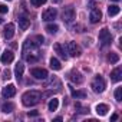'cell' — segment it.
Masks as SVG:
<instances>
[{
    "label": "cell",
    "instance_id": "obj_15",
    "mask_svg": "<svg viewBox=\"0 0 122 122\" xmlns=\"http://www.w3.org/2000/svg\"><path fill=\"white\" fill-rule=\"evenodd\" d=\"M29 26H30V19H27V17H25V16H20V17H19V27H20L22 30H27Z\"/></svg>",
    "mask_w": 122,
    "mask_h": 122
},
{
    "label": "cell",
    "instance_id": "obj_6",
    "mask_svg": "<svg viewBox=\"0 0 122 122\" xmlns=\"http://www.w3.org/2000/svg\"><path fill=\"white\" fill-rule=\"evenodd\" d=\"M56 16H57V10H56L55 7H49V9H46V10L42 13V20H45V22H52V20L56 19Z\"/></svg>",
    "mask_w": 122,
    "mask_h": 122
},
{
    "label": "cell",
    "instance_id": "obj_27",
    "mask_svg": "<svg viewBox=\"0 0 122 122\" xmlns=\"http://www.w3.org/2000/svg\"><path fill=\"white\" fill-rule=\"evenodd\" d=\"M30 3H32L33 6L39 7V6H42L43 3H46V0H30Z\"/></svg>",
    "mask_w": 122,
    "mask_h": 122
},
{
    "label": "cell",
    "instance_id": "obj_29",
    "mask_svg": "<svg viewBox=\"0 0 122 122\" xmlns=\"http://www.w3.org/2000/svg\"><path fill=\"white\" fill-rule=\"evenodd\" d=\"M7 10H9V7H7L6 5H0V13H2V15L7 13Z\"/></svg>",
    "mask_w": 122,
    "mask_h": 122
},
{
    "label": "cell",
    "instance_id": "obj_19",
    "mask_svg": "<svg viewBox=\"0 0 122 122\" xmlns=\"http://www.w3.org/2000/svg\"><path fill=\"white\" fill-rule=\"evenodd\" d=\"M49 63H50V68H52L53 71H60V69H62V65H60V62H59L56 57H52Z\"/></svg>",
    "mask_w": 122,
    "mask_h": 122
},
{
    "label": "cell",
    "instance_id": "obj_23",
    "mask_svg": "<svg viewBox=\"0 0 122 122\" xmlns=\"http://www.w3.org/2000/svg\"><path fill=\"white\" fill-rule=\"evenodd\" d=\"M46 30H47L50 35H55V33H57L59 26H57V25H55V23H50V25H47V26H46Z\"/></svg>",
    "mask_w": 122,
    "mask_h": 122
},
{
    "label": "cell",
    "instance_id": "obj_33",
    "mask_svg": "<svg viewBox=\"0 0 122 122\" xmlns=\"http://www.w3.org/2000/svg\"><path fill=\"white\" fill-rule=\"evenodd\" d=\"M62 0H53V3H60Z\"/></svg>",
    "mask_w": 122,
    "mask_h": 122
},
{
    "label": "cell",
    "instance_id": "obj_32",
    "mask_svg": "<svg viewBox=\"0 0 122 122\" xmlns=\"http://www.w3.org/2000/svg\"><path fill=\"white\" fill-rule=\"evenodd\" d=\"M116 119H118V115H116V113H113V115L111 116V121H116Z\"/></svg>",
    "mask_w": 122,
    "mask_h": 122
},
{
    "label": "cell",
    "instance_id": "obj_7",
    "mask_svg": "<svg viewBox=\"0 0 122 122\" xmlns=\"http://www.w3.org/2000/svg\"><path fill=\"white\" fill-rule=\"evenodd\" d=\"M73 19H75V9H73L72 6L65 7V10H63V13H62V20H63L65 23H71Z\"/></svg>",
    "mask_w": 122,
    "mask_h": 122
},
{
    "label": "cell",
    "instance_id": "obj_35",
    "mask_svg": "<svg viewBox=\"0 0 122 122\" xmlns=\"http://www.w3.org/2000/svg\"><path fill=\"white\" fill-rule=\"evenodd\" d=\"M112 2H119V0H112Z\"/></svg>",
    "mask_w": 122,
    "mask_h": 122
},
{
    "label": "cell",
    "instance_id": "obj_13",
    "mask_svg": "<svg viewBox=\"0 0 122 122\" xmlns=\"http://www.w3.org/2000/svg\"><path fill=\"white\" fill-rule=\"evenodd\" d=\"M53 49L56 50V53L60 56V57H62V59H68V52L65 50V46H62V45H60V43H55V46H53Z\"/></svg>",
    "mask_w": 122,
    "mask_h": 122
},
{
    "label": "cell",
    "instance_id": "obj_28",
    "mask_svg": "<svg viewBox=\"0 0 122 122\" xmlns=\"http://www.w3.org/2000/svg\"><path fill=\"white\" fill-rule=\"evenodd\" d=\"M3 78H5V79H10V78H12V72H10L9 69H6V71L3 72Z\"/></svg>",
    "mask_w": 122,
    "mask_h": 122
},
{
    "label": "cell",
    "instance_id": "obj_17",
    "mask_svg": "<svg viewBox=\"0 0 122 122\" xmlns=\"http://www.w3.org/2000/svg\"><path fill=\"white\" fill-rule=\"evenodd\" d=\"M23 72H25V65L19 62V63L16 65V69H15V73H16V78H17V81H20V79L23 78Z\"/></svg>",
    "mask_w": 122,
    "mask_h": 122
},
{
    "label": "cell",
    "instance_id": "obj_22",
    "mask_svg": "<svg viewBox=\"0 0 122 122\" xmlns=\"http://www.w3.org/2000/svg\"><path fill=\"white\" fill-rule=\"evenodd\" d=\"M57 106H59V101L56 99V98H53V99H50V102H49V105H47V108H49V111H56L57 109Z\"/></svg>",
    "mask_w": 122,
    "mask_h": 122
},
{
    "label": "cell",
    "instance_id": "obj_1",
    "mask_svg": "<svg viewBox=\"0 0 122 122\" xmlns=\"http://www.w3.org/2000/svg\"><path fill=\"white\" fill-rule=\"evenodd\" d=\"M22 55H23V57L26 59V62H29V63L37 62L39 57H40V52H39L37 43L33 42V40H30V39H27V40L23 43Z\"/></svg>",
    "mask_w": 122,
    "mask_h": 122
},
{
    "label": "cell",
    "instance_id": "obj_2",
    "mask_svg": "<svg viewBox=\"0 0 122 122\" xmlns=\"http://www.w3.org/2000/svg\"><path fill=\"white\" fill-rule=\"evenodd\" d=\"M40 99H42V93L39 91H35V89L25 92L22 96V102L25 106H35L40 102Z\"/></svg>",
    "mask_w": 122,
    "mask_h": 122
},
{
    "label": "cell",
    "instance_id": "obj_12",
    "mask_svg": "<svg viewBox=\"0 0 122 122\" xmlns=\"http://www.w3.org/2000/svg\"><path fill=\"white\" fill-rule=\"evenodd\" d=\"M3 36H5L6 39H12V37L15 36V25H13V23H7V25H6V27H5V30H3Z\"/></svg>",
    "mask_w": 122,
    "mask_h": 122
},
{
    "label": "cell",
    "instance_id": "obj_21",
    "mask_svg": "<svg viewBox=\"0 0 122 122\" xmlns=\"http://www.w3.org/2000/svg\"><path fill=\"white\" fill-rule=\"evenodd\" d=\"M13 109H15V105H13L12 102H6V103H3V106H2V112H5V113H10Z\"/></svg>",
    "mask_w": 122,
    "mask_h": 122
},
{
    "label": "cell",
    "instance_id": "obj_4",
    "mask_svg": "<svg viewBox=\"0 0 122 122\" xmlns=\"http://www.w3.org/2000/svg\"><path fill=\"white\" fill-rule=\"evenodd\" d=\"M99 42H101L102 46H108V45L112 43V35H111V32L106 27L101 29V32H99Z\"/></svg>",
    "mask_w": 122,
    "mask_h": 122
},
{
    "label": "cell",
    "instance_id": "obj_9",
    "mask_svg": "<svg viewBox=\"0 0 122 122\" xmlns=\"http://www.w3.org/2000/svg\"><path fill=\"white\" fill-rule=\"evenodd\" d=\"M101 19H102V12L99 9H96V7H92L91 15H89L91 23H98V22H101Z\"/></svg>",
    "mask_w": 122,
    "mask_h": 122
},
{
    "label": "cell",
    "instance_id": "obj_5",
    "mask_svg": "<svg viewBox=\"0 0 122 122\" xmlns=\"http://www.w3.org/2000/svg\"><path fill=\"white\" fill-rule=\"evenodd\" d=\"M66 52H68L71 56L78 57V56H81L82 49H81V46H79L76 42H68V43H66Z\"/></svg>",
    "mask_w": 122,
    "mask_h": 122
},
{
    "label": "cell",
    "instance_id": "obj_11",
    "mask_svg": "<svg viewBox=\"0 0 122 122\" xmlns=\"http://www.w3.org/2000/svg\"><path fill=\"white\" fill-rule=\"evenodd\" d=\"M15 93H16V88H15V85H7V86H5L3 91H2L3 98H12V96H15Z\"/></svg>",
    "mask_w": 122,
    "mask_h": 122
},
{
    "label": "cell",
    "instance_id": "obj_34",
    "mask_svg": "<svg viewBox=\"0 0 122 122\" xmlns=\"http://www.w3.org/2000/svg\"><path fill=\"white\" fill-rule=\"evenodd\" d=\"M2 23H3V19H2V17H0V25H2Z\"/></svg>",
    "mask_w": 122,
    "mask_h": 122
},
{
    "label": "cell",
    "instance_id": "obj_26",
    "mask_svg": "<svg viewBox=\"0 0 122 122\" xmlns=\"http://www.w3.org/2000/svg\"><path fill=\"white\" fill-rule=\"evenodd\" d=\"M115 99L118 102L122 101V88H116V91H115Z\"/></svg>",
    "mask_w": 122,
    "mask_h": 122
},
{
    "label": "cell",
    "instance_id": "obj_31",
    "mask_svg": "<svg viewBox=\"0 0 122 122\" xmlns=\"http://www.w3.org/2000/svg\"><path fill=\"white\" fill-rule=\"evenodd\" d=\"M37 111H32V112H29V116H37Z\"/></svg>",
    "mask_w": 122,
    "mask_h": 122
},
{
    "label": "cell",
    "instance_id": "obj_30",
    "mask_svg": "<svg viewBox=\"0 0 122 122\" xmlns=\"http://www.w3.org/2000/svg\"><path fill=\"white\" fill-rule=\"evenodd\" d=\"M36 39L39 40V42H36L37 45H40V43H43V40H45V39H43V36H36Z\"/></svg>",
    "mask_w": 122,
    "mask_h": 122
},
{
    "label": "cell",
    "instance_id": "obj_20",
    "mask_svg": "<svg viewBox=\"0 0 122 122\" xmlns=\"http://www.w3.org/2000/svg\"><path fill=\"white\" fill-rule=\"evenodd\" d=\"M119 12H121V9H119V6H116V5H112V6L108 7V15H109L111 17H112V16H116Z\"/></svg>",
    "mask_w": 122,
    "mask_h": 122
},
{
    "label": "cell",
    "instance_id": "obj_16",
    "mask_svg": "<svg viewBox=\"0 0 122 122\" xmlns=\"http://www.w3.org/2000/svg\"><path fill=\"white\" fill-rule=\"evenodd\" d=\"M108 111H109V106H108V105H105V103H99V105H96V113H98L99 116L106 115Z\"/></svg>",
    "mask_w": 122,
    "mask_h": 122
},
{
    "label": "cell",
    "instance_id": "obj_10",
    "mask_svg": "<svg viewBox=\"0 0 122 122\" xmlns=\"http://www.w3.org/2000/svg\"><path fill=\"white\" fill-rule=\"evenodd\" d=\"M13 59H15V55H13L12 50H5V52L2 53V57H0L2 63H5V65L12 63V62H13Z\"/></svg>",
    "mask_w": 122,
    "mask_h": 122
},
{
    "label": "cell",
    "instance_id": "obj_14",
    "mask_svg": "<svg viewBox=\"0 0 122 122\" xmlns=\"http://www.w3.org/2000/svg\"><path fill=\"white\" fill-rule=\"evenodd\" d=\"M122 79V69L121 68H116L111 72V81L112 82H119Z\"/></svg>",
    "mask_w": 122,
    "mask_h": 122
},
{
    "label": "cell",
    "instance_id": "obj_24",
    "mask_svg": "<svg viewBox=\"0 0 122 122\" xmlns=\"http://www.w3.org/2000/svg\"><path fill=\"white\" fill-rule=\"evenodd\" d=\"M71 92H72V96H73V98H81V99L86 98V93L82 92V91H75L73 88H71Z\"/></svg>",
    "mask_w": 122,
    "mask_h": 122
},
{
    "label": "cell",
    "instance_id": "obj_25",
    "mask_svg": "<svg viewBox=\"0 0 122 122\" xmlns=\"http://www.w3.org/2000/svg\"><path fill=\"white\" fill-rule=\"evenodd\" d=\"M108 60L111 63H116L118 60H119V56H118V53H115V52H111L109 55H108Z\"/></svg>",
    "mask_w": 122,
    "mask_h": 122
},
{
    "label": "cell",
    "instance_id": "obj_18",
    "mask_svg": "<svg viewBox=\"0 0 122 122\" xmlns=\"http://www.w3.org/2000/svg\"><path fill=\"white\" fill-rule=\"evenodd\" d=\"M71 81H72L73 83H78V85H79V83L83 82V76H82L79 72H72V73H71Z\"/></svg>",
    "mask_w": 122,
    "mask_h": 122
},
{
    "label": "cell",
    "instance_id": "obj_3",
    "mask_svg": "<svg viewBox=\"0 0 122 122\" xmlns=\"http://www.w3.org/2000/svg\"><path fill=\"white\" fill-rule=\"evenodd\" d=\"M92 89H93V92H96V93H102L103 91H105V88H106V83H105V79L101 76V75H96L95 76V79L92 81Z\"/></svg>",
    "mask_w": 122,
    "mask_h": 122
},
{
    "label": "cell",
    "instance_id": "obj_8",
    "mask_svg": "<svg viewBox=\"0 0 122 122\" xmlns=\"http://www.w3.org/2000/svg\"><path fill=\"white\" fill-rule=\"evenodd\" d=\"M30 73H32L33 78H36V79H39V81H43V79L47 78V71L43 69V68H35V69H32Z\"/></svg>",
    "mask_w": 122,
    "mask_h": 122
}]
</instances>
